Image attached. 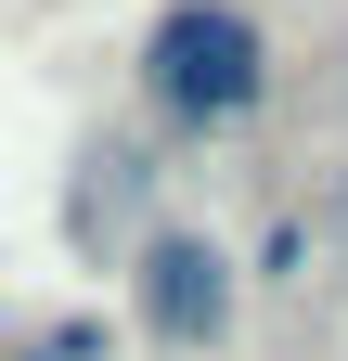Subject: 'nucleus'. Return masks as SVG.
I'll return each instance as SVG.
<instances>
[{"mask_svg":"<svg viewBox=\"0 0 348 361\" xmlns=\"http://www.w3.org/2000/svg\"><path fill=\"white\" fill-rule=\"evenodd\" d=\"M142 336L155 348H220L232 336V258L206 233H155L142 245Z\"/></svg>","mask_w":348,"mask_h":361,"instance_id":"2","label":"nucleus"},{"mask_svg":"<svg viewBox=\"0 0 348 361\" xmlns=\"http://www.w3.org/2000/svg\"><path fill=\"white\" fill-rule=\"evenodd\" d=\"M142 90L168 129H232L271 104V39H258L245 0H168L142 39Z\"/></svg>","mask_w":348,"mask_h":361,"instance_id":"1","label":"nucleus"}]
</instances>
